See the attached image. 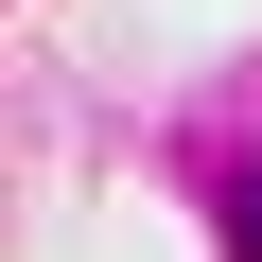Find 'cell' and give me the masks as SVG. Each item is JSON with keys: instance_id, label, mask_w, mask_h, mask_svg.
<instances>
[{"instance_id": "6da1fadb", "label": "cell", "mask_w": 262, "mask_h": 262, "mask_svg": "<svg viewBox=\"0 0 262 262\" xmlns=\"http://www.w3.org/2000/svg\"><path fill=\"white\" fill-rule=\"evenodd\" d=\"M227 262H262V175H245V192H227Z\"/></svg>"}]
</instances>
